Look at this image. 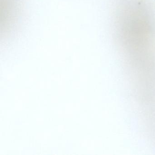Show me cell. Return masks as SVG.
<instances>
[{"label": "cell", "instance_id": "1", "mask_svg": "<svg viewBox=\"0 0 155 155\" xmlns=\"http://www.w3.org/2000/svg\"><path fill=\"white\" fill-rule=\"evenodd\" d=\"M21 0H1V33L10 34L18 25L21 13Z\"/></svg>", "mask_w": 155, "mask_h": 155}]
</instances>
